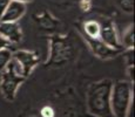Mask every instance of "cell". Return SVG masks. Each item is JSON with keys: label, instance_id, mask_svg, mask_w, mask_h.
Segmentation results:
<instances>
[{"label": "cell", "instance_id": "cell-1", "mask_svg": "<svg viewBox=\"0 0 135 117\" xmlns=\"http://www.w3.org/2000/svg\"><path fill=\"white\" fill-rule=\"evenodd\" d=\"M112 87L113 82L110 80H102L89 87L87 103L90 114L98 117H114L110 109Z\"/></svg>", "mask_w": 135, "mask_h": 117}, {"label": "cell", "instance_id": "cell-2", "mask_svg": "<svg viewBox=\"0 0 135 117\" xmlns=\"http://www.w3.org/2000/svg\"><path fill=\"white\" fill-rule=\"evenodd\" d=\"M133 103V90L128 81H118L110 91V109L114 117H126Z\"/></svg>", "mask_w": 135, "mask_h": 117}, {"label": "cell", "instance_id": "cell-3", "mask_svg": "<svg viewBox=\"0 0 135 117\" xmlns=\"http://www.w3.org/2000/svg\"><path fill=\"white\" fill-rule=\"evenodd\" d=\"M1 73L2 74L0 76V90L6 100L12 101L15 96V93H17L18 85L24 81L25 77L19 72L15 70L11 62L7 64V67Z\"/></svg>", "mask_w": 135, "mask_h": 117}, {"label": "cell", "instance_id": "cell-4", "mask_svg": "<svg viewBox=\"0 0 135 117\" xmlns=\"http://www.w3.org/2000/svg\"><path fill=\"white\" fill-rule=\"evenodd\" d=\"M0 36L9 43L21 41L22 32L18 22H0Z\"/></svg>", "mask_w": 135, "mask_h": 117}, {"label": "cell", "instance_id": "cell-5", "mask_svg": "<svg viewBox=\"0 0 135 117\" xmlns=\"http://www.w3.org/2000/svg\"><path fill=\"white\" fill-rule=\"evenodd\" d=\"M26 12V5L18 1H11L4 14L0 17V22H18Z\"/></svg>", "mask_w": 135, "mask_h": 117}, {"label": "cell", "instance_id": "cell-6", "mask_svg": "<svg viewBox=\"0 0 135 117\" xmlns=\"http://www.w3.org/2000/svg\"><path fill=\"white\" fill-rule=\"evenodd\" d=\"M99 39H100L106 46H108L112 49H120L121 47H122L120 40H119V38H118V34H116V32H115V28H114L113 25H110V23H106V25L101 26Z\"/></svg>", "mask_w": 135, "mask_h": 117}, {"label": "cell", "instance_id": "cell-7", "mask_svg": "<svg viewBox=\"0 0 135 117\" xmlns=\"http://www.w3.org/2000/svg\"><path fill=\"white\" fill-rule=\"evenodd\" d=\"M12 58L20 64V67L24 69L26 75L30 74L31 70L34 68V66L38 62V58L35 54L30 53V52H26V50L17 52V53H14L12 55Z\"/></svg>", "mask_w": 135, "mask_h": 117}, {"label": "cell", "instance_id": "cell-8", "mask_svg": "<svg viewBox=\"0 0 135 117\" xmlns=\"http://www.w3.org/2000/svg\"><path fill=\"white\" fill-rule=\"evenodd\" d=\"M87 40H88V42H89L90 47H92L93 52H94L98 56H100V58H102V59L110 58V56H113L114 54L116 53L115 49H112L108 46H106L100 39H89V38H87Z\"/></svg>", "mask_w": 135, "mask_h": 117}, {"label": "cell", "instance_id": "cell-9", "mask_svg": "<svg viewBox=\"0 0 135 117\" xmlns=\"http://www.w3.org/2000/svg\"><path fill=\"white\" fill-rule=\"evenodd\" d=\"M85 32L87 34V38L89 39H99V35H100V30H101V26L100 23L97 21H87L84 26Z\"/></svg>", "mask_w": 135, "mask_h": 117}, {"label": "cell", "instance_id": "cell-10", "mask_svg": "<svg viewBox=\"0 0 135 117\" xmlns=\"http://www.w3.org/2000/svg\"><path fill=\"white\" fill-rule=\"evenodd\" d=\"M12 55L13 53L8 48H4L0 50V72H2L7 67V64L9 63L12 59Z\"/></svg>", "mask_w": 135, "mask_h": 117}, {"label": "cell", "instance_id": "cell-11", "mask_svg": "<svg viewBox=\"0 0 135 117\" xmlns=\"http://www.w3.org/2000/svg\"><path fill=\"white\" fill-rule=\"evenodd\" d=\"M122 43L126 47H128L129 49H132L134 47V27L133 26H129L128 29L123 33ZM122 43H121V45H122Z\"/></svg>", "mask_w": 135, "mask_h": 117}, {"label": "cell", "instance_id": "cell-12", "mask_svg": "<svg viewBox=\"0 0 135 117\" xmlns=\"http://www.w3.org/2000/svg\"><path fill=\"white\" fill-rule=\"evenodd\" d=\"M116 4L124 12L127 13L133 12V0H116Z\"/></svg>", "mask_w": 135, "mask_h": 117}, {"label": "cell", "instance_id": "cell-13", "mask_svg": "<svg viewBox=\"0 0 135 117\" xmlns=\"http://www.w3.org/2000/svg\"><path fill=\"white\" fill-rule=\"evenodd\" d=\"M11 1L12 0H0V17L4 14V12L6 11L8 5L11 4Z\"/></svg>", "mask_w": 135, "mask_h": 117}, {"label": "cell", "instance_id": "cell-14", "mask_svg": "<svg viewBox=\"0 0 135 117\" xmlns=\"http://www.w3.org/2000/svg\"><path fill=\"white\" fill-rule=\"evenodd\" d=\"M42 116L44 117H53V110L48 106H46L45 109L42 110Z\"/></svg>", "mask_w": 135, "mask_h": 117}, {"label": "cell", "instance_id": "cell-15", "mask_svg": "<svg viewBox=\"0 0 135 117\" xmlns=\"http://www.w3.org/2000/svg\"><path fill=\"white\" fill-rule=\"evenodd\" d=\"M8 45H9V42H7L4 38H1V36H0V50H1V49H4V48H7Z\"/></svg>", "mask_w": 135, "mask_h": 117}, {"label": "cell", "instance_id": "cell-16", "mask_svg": "<svg viewBox=\"0 0 135 117\" xmlns=\"http://www.w3.org/2000/svg\"><path fill=\"white\" fill-rule=\"evenodd\" d=\"M12 1H18V2H21V4H26V2H31L32 0H12Z\"/></svg>", "mask_w": 135, "mask_h": 117}]
</instances>
